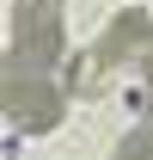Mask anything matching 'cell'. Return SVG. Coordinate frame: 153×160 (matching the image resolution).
Instances as JSON below:
<instances>
[{
  "mask_svg": "<svg viewBox=\"0 0 153 160\" xmlns=\"http://www.w3.org/2000/svg\"><path fill=\"white\" fill-rule=\"evenodd\" d=\"M110 160H153V111H147L141 123H135L129 136H123V148H116Z\"/></svg>",
  "mask_w": 153,
  "mask_h": 160,
  "instance_id": "cell-4",
  "label": "cell"
},
{
  "mask_svg": "<svg viewBox=\"0 0 153 160\" xmlns=\"http://www.w3.org/2000/svg\"><path fill=\"white\" fill-rule=\"evenodd\" d=\"M55 62H61V0H12V43H6V68L49 74Z\"/></svg>",
  "mask_w": 153,
  "mask_h": 160,
  "instance_id": "cell-1",
  "label": "cell"
},
{
  "mask_svg": "<svg viewBox=\"0 0 153 160\" xmlns=\"http://www.w3.org/2000/svg\"><path fill=\"white\" fill-rule=\"evenodd\" d=\"M0 99H6L12 129H25V136H49V129L61 123V111H67L61 86H55L49 74H31V68H6V80H0Z\"/></svg>",
  "mask_w": 153,
  "mask_h": 160,
  "instance_id": "cell-2",
  "label": "cell"
},
{
  "mask_svg": "<svg viewBox=\"0 0 153 160\" xmlns=\"http://www.w3.org/2000/svg\"><path fill=\"white\" fill-rule=\"evenodd\" d=\"M92 49L110 62V74L116 68H153V19L141 6H129V12H116V19L104 25V37H98Z\"/></svg>",
  "mask_w": 153,
  "mask_h": 160,
  "instance_id": "cell-3",
  "label": "cell"
}]
</instances>
